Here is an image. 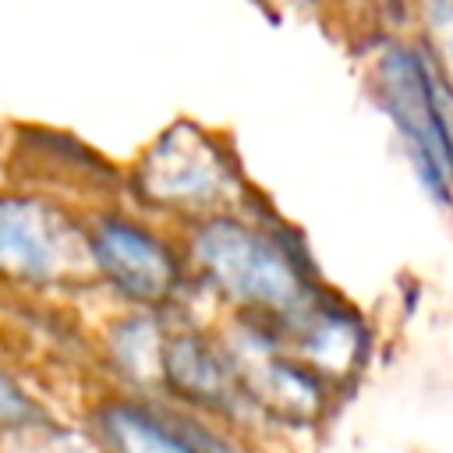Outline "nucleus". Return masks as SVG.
Masks as SVG:
<instances>
[{"instance_id": "obj_1", "label": "nucleus", "mask_w": 453, "mask_h": 453, "mask_svg": "<svg viewBox=\"0 0 453 453\" xmlns=\"http://www.w3.org/2000/svg\"><path fill=\"white\" fill-rule=\"evenodd\" d=\"M195 258L223 297L276 329L290 326L322 297L301 258L280 237L237 219L205 223L195 234Z\"/></svg>"}, {"instance_id": "obj_2", "label": "nucleus", "mask_w": 453, "mask_h": 453, "mask_svg": "<svg viewBox=\"0 0 453 453\" xmlns=\"http://www.w3.org/2000/svg\"><path fill=\"white\" fill-rule=\"evenodd\" d=\"M96 265L92 244L78 226L39 198H0V276L18 283H53Z\"/></svg>"}, {"instance_id": "obj_3", "label": "nucleus", "mask_w": 453, "mask_h": 453, "mask_svg": "<svg viewBox=\"0 0 453 453\" xmlns=\"http://www.w3.org/2000/svg\"><path fill=\"white\" fill-rule=\"evenodd\" d=\"M379 96H382V106L389 110L393 124L407 138V149L414 152L418 177L442 202H449L453 156H449V149L442 142V131L435 124L428 78H425V60L407 46H389L379 60Z\"/></svg>"}, {"instance_id": "obj_11", "label": "nucleus", "mask_w": 453, "mask_h": 453, "mask_svg": "<svg viewBox=\"0 0 453 453\" xmlns=\"http://www.w3.org/2000/svg\"><path fill=\"white\" fill-rule=\"evenodd\" d=\"M428 32L435 39V64H442V74L453 81V0H425Z\"/></svg>"}, {"instance_id": "obj_9", "label": "nucleus", "mask_w": 453, "mask_h": 453, "mask_svg": "<svg viewBox=\"0 0 453 453\" xmlns=\"http://www.w3.org/2000/svg\"><path fill=\"white\" fill-rule=\"evenodd\" d=\"M113 350L120 357V365L142 379H163V350H166V336L156 333V326L149 319H131L117 329Z\"/></svg>"}, {"instance_id": "obj_4", "label": "nucleus", "mask_w": 453, "mask_h": 453, "mask_svg": "<svg viewBox=\"0 0 453 453\" xmlns=\"http://www.w3.org/2000/svg\"><path fill=\"white\" fill-rule=\"evenodd\" d=\"M226 159L195 127H170L142 159L138 184L152 202L166 205H209L226 188Z\"/></svg>"}, {"instance_id": "obj_12", "label": "nucleus", "mask_w": 453, "mask_h": 453, "mask_svg": "<svg viewBox=\"0 0 453 453\" xmlns=\"http://www.w3.org/2000/svg\"><path fill=\"white\" fill-rule=\"evenodd\" d=\"M425 78H428V96H432L435 124H439L442 142H446V149L453 156V81L446 74H439L432 60H425Z\"/></svg>"}, {"instance_id": "obj_8", "label": "nucleus", "mask_w": 453, "mask_h": 453, "mask_svg": "<svg viewBox=\"0 0 453 453\" xmlns=\"http://www.w3.org/2000/svg\"><path fill=\"white\" fill-rule=\"evenodd\" d=\"M96 446L103 453H237L226 439L209 446L191 428L134 400H110L96 411Z\"/></svg>"}, {"instance_id": "obj_5", "label": "nucleus", "mask_w": 453, "mask_h": 453, "mask_svg": "<svg viewBox=\"0 0 453 453\" xmlns=\"http://www.w3.org/2000/svg\"><path fill=\"white\" fill-rule=\"evenodd\" d=\"M96 269L131 301L156 304L177 287V262L170 248L131 219L106 216L88 234Z\"/></svg>"}, {"instance_id": "obj_6", "label": "nucleus", "mask_w": 453, "mask_h": 453, "mask_svg": "<svg viewBox=\"0 0 453 453\" xmlns=\"http://www.w3.org/2000/svg\"><path fill=\"white\" fill-rule=\"evenodd\" d=\"M283 347L308 365L329 389H340L357 379L368 361V329L365 322L340 301L319 297L304 315L290 326L276 329Z\"/></svg>"}, {"instance_id": "obj_7", "label": "nucleus", "mask_w": 453, "mask_h": 453, "mask_svg": "<svg viewBox=\"0 0 453 453\" xmlns=\"http://www.w3.org/2000/svg\"><path fill=\"white\" fill-rule=\"evenodd\" d=\"M163 382L184 396L188 403L202 411H216L226 418H237L241 411H258L241 382V372L226 347H216L212 340L198 333H177L166 336L163 350Z\"/></svg>"}, {"instance_id": "obj_10", "label": "nucleus", "mask_w": 453, "mask_h": 453, "mask_svg": "<svg viewBox=\"0 0 453 453\" xmlns=\"http://www.w3.org/2000/svg\"><path fill=\"white\" fill-rule=\"evenodd\" d=\"M35 425H42V411L18 386V379L0 368V432H28Z\"/></svg>"}]
</instances>
